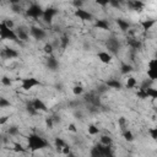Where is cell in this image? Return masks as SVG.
Wrapping results in <instances>:
<instances>
[{"label":"cell","instance_id":"6da1fadb","mask_svg":"<svg viewBox=\"0 0 157 157\" xmlns=\"http://www.w3.org/2000/svg\"><path fill=\"white\" fill-rule=\"evenodd\" d=\"M47 147H49L48 141L42 136H39L38 134H29V136L27 137V148L31 150L32 152H36Z\"/></svg>","mask_w":157,"mask_h":157},{"label":"cell","instance_id":"7a4b0ae2","mask_svg":"<svg viewBox=\"0 0 157 157\" xmlns=\"http://www.w3.org/2000/svg\"><path fill=\"white\" fill-rule=\"evenodd\" d=\"M0 40H10V42H20L17 39L16 32L13 29L7 28L2 22H0Z\"/></svg>","mask_w":157,"mask_h":157},{"label":"cell","instance_id":"3957f363","mask_svg":"<svg viewBox=\"0 0 157 157\" xmlns=\"http://www.w3.org/2000/svg\"><path fill=\"white\" fill-rule=\"evenodd\" d=\"M43 11H44V9H42L40 5H38V4H29V6L26 9L25 12H26L27 17H29L32 20H39L43 16Z\"/></svg>","mask_w":157,"mask_h":157},{"label":"cell","instance_id":"277c9868","mask_svg":"<svg viewBox=\"0 0 157 157\" xmlns=\"http://www.w3.org/2000/svg\"><path fill=\"white\" fill-rule=\"evenodd\" d=\"M37 86H42V82L36 77H25L21 78V88L23 91H31Z\"/></svg>","mask_w":157,"mask_h":157},{"label":"cell","instance_id":"5b68a950","mask_svg":"<svg viewBox=\"0 0 157 157\" xmlns=\"http://www.w3.org/2000/svg\"><path fill=\"white\" fill-rule=\"evenodd\" d=\"M74 15L75 17H77L78 20L81 21H85V22H91V21H94V16L91 11L88 10H85V9H77V10H74Z\"/></svg>","mask_w":157,"mask_h":157},{"label":"cell","instance_id":"8992f818","mask_svg":"<svg viewBox=\"0 0 157 157\" xmlns=\"http://www.w3.org/2000/svg\"><path fill=\"white\" fill-rule=\"evenodd\" d=\"M29 37L37 39V40H42L47 37V32L42 28V27H38V26H32L29 28Z\"/></svg>","mask_w":157,"mask_h":157},{"label":"cell","instance_id":"52a82bcc","mask_svg":"<svg viewBox=\"0 0 157 157\" xmlns=\"http://www.w3.org/2000/svg\"><path fill=\"white\" fill-rule=\"evenodd\" d=\"M18 55H20L18 52L12 49V48H10V47H4L1 49V52H0V56L2 59H16Z\"/></svg>","mask_w":157,"mask_h":157},{"label":"cell","instance_id":"ba28073f","mask_svg":"<svg viewBox=\"0 0 157 157\" xmlns=\"http://www.w3.org/2000/svg\"><path fill=\"white\" fill-rule=\"evenodd\" d=\"M29 104L33 107V109L39 114L40 112H48V107L45 105V103L39 99V98H34L32 101H29Z\"/></svg>","mask_w":157,"mask_h":157},{"label":"cell","instance_id":"9c48e42d","mask_svg":"<svg viewBox=\"0 0 157 157\" xmlns=\"http://www.w3.org/2000/svg\"><path fill=\"white\" fill-rule=\"evenodd\" d=\"M56 13H58V11H56L55 9H53V7H47V9H44V11H43L42 20H43L45 23H52L53 18H54V16H55Z\"/></svg>","mask_w":157,"mask_h":157},{"label":"cell","instance_id":"30bf717a","mask_svg":"<svg viewBox=\"0 0 157 157\" xmlns=\"http://www.w3.org/2000/svg\"><path fill=\"white\" fill-rule=\"evenodd\" d=\"M97 58L102 64H105V65H108V64H110L113 61V54H110L109 52H105V50L98 52L97 53Z\"/></svg>","mask_w":157,"mask_h":157},{"label":"cell","instance_id":"8fae6325","mask_svg":"<svg viewBox=\"0 0 157 157\" xmlns=\"http://www.w3.org/2000/svg\"><path fill=\"white\" fill-rule=\"evenodd\" d=\"M16 36H17V39L21 42H28L29 40V29H27L26 27H18L17 31H16Z\"/></svg>","mask_w":157,"mask_h":157},{"label":"cell","instance_id":"7c38bea8","mask_svg":"<svg viewBox=\"0 0 157 157\" xmlns=\"http://www.w3.org/2000/svg\"><path fill=\"white\" fill-rule=\"evenodd\" d=\"M126 6H128L131 11L141 12V11H144V9H145V2H142V1H128V2H126Z\"/></svg>","mask_w":157,"mask_h":157},{"label":"cell","instance_id":"4fadbf2b","mask_svg":"<svg viewBox=\"0 0 157 157\" xmlns=\"http://www.w3.org/2000/svg\"><path fill=\"white\" fill-rule=\"evenodd\" d=\"M117 25H118V27H119V29L121 32H128L131 28V23L129 21H126V20H123V18H118L117 20Z\"/></svg>","mask_w":157,"mask_h":157},{"label":"cell","instance_id":"5bb4252c","mask_svg":"<svg viewBox=\"0 0 157 157\" xmlns=\"http://www.w3.org/2000/svg\"><path fill=\"white\" fill-rule=\"evenodd\" d=\"M94 28H98V29H102V31H105L109 28V22L107 20H94V23H93Z\"/></svg>","mask_w":157,"mask_h":157},{"label":"cell","instance_id":"9a60e30c","mask_svg":"<svg viewBox=\"0 0 157 157\" xmlns=\"http://www.w3.org/2000/svg\"><path fill=\"white\" fill-rule=\"evenodd\" d=\"M105 86H107L108 88H113V90H120V88L123 87V83H121L120 81L115 80V78H110V80H108V81L105 82Z\"/></svg>","mask_w":157,"mask_h":157},{"label":"cell","instance_id":"2e32d148","mask_svg":"<svg viewBox=\"0 0 157 157\" xmlns=\"http://www.w3.org/2000/svg\"><path fill=\"white\" fill-rule=\"evenodd\" d=\"M26 150H27V148H26L21 142H13V144L11 145V151H12L13 153H25Z\"/></svg>","mask_w":157,"mask_h":157},{"label":"cell","instance_id":"e0dca14e","mask_svg":"<svg viewBox=\"0 0 157 157\" xmlns=\"http://www.w3.org/2000/svg\"><path fill=\"white\" fill-rule=\"evenodd\" d=\"M98 144H101V145H103V146H113V139H112L109 135L103 134V135H101Z\"/></svg>","mask_w":157,"mask_h":157},{"label":"cell","instance_id":"ac0fdd59","mask_svg":"<svg viewBox=\"0 0 157 157\" xmlns=\"http://www.w3.org/2000/svg\"><path fill=\"white\" fill-rule=\"evenodd\" d=\"M66 144H67V142H66L64 139H61V137H55V140H54V147H55L56 152H58V153H60L61 148H63Z\"/></svg>","mask_w":157,"mask_h":157},{"label":"cell","instance_id":"d6986e66","mask_svg":"<svg viewBox=\"0 0 157 157\" xmlns=\"http://www.w3.org/2000/svg\"><path fill=\"white\" fill-rule=\"evenodd\" d=\"M101 132V129L98 128V125H96V124H90L88 126H87V134L90 135V136H96V135H98Z\"/></svg>","mask_w":157,"mask_h":157},{"label":"cell","instance_id":"ffe728a7","mask_svg":"<svg viewBox=\"0 0 157 157\" xmlns=\"http://www.w3.org/2000/svg\"><path fill=\"white\" fill-rule=\"evenodd\" d=\"M47 65H48V67H49L50 70H55V69L58 67L59 63H58V60H56L53 55H50V56H48V59H47Z\"/></svg>","mask_w":157,"mask_h":157},{"label":"cell","instance_id":"44dd1931","mask_svg":"<svg viewBox=\"0 0 157 157\" xmlns=\"http://www.w3.org/2000/svg\"><path fill=\"white\" fill-rule=\"evenodd\" d=\"M125 87L129 88V90L136 88V87H137V80H136L135 77H132V76L128 77V80H126V82H125Z\"/></svg>","mask_w":157,"mask_h":157},{"label":"cell","instance_id":"7402d4cb","mask_svg":"<svg viewBox=\"0 0 157 157\" xmlns=\"http://www.w3.org/2000/svg\"><path fill=\"white\" fill-rule=\"evenodd\" d=\"M54 47L52 45V43L50 42H47L44 45H43V53L44 54H47L48 56H50V55H53V53H54Z\"/></svg>","mask_w":157,"mask_h":157},{"label":"cell","instance_id":"603a6c76","mask_svg":"<svg viewBox=\"0 0 157 157\" xmlns=\"http://www.w3.org/2000/svg\"><path fill=\"white\" fill-rule=\"evenodd\" d=\"M71 92H72L74 96H82V94L85 93V88H83V86H81V85H75V86L71 88Z\"/></svg>","mask_w":157,"mask_h":157},{"label":"cell","instance_id":"cb8c5ba5","mask_svg":"<svg viewBox=\"0 0 157 157\" xmlns=\"http://www.w3.org/2000/svg\"><path fill=\"white\" fill-rule=\"evenodd\" d=\"M132 70H134V69H132V65H131V64H128V63L121 64V66H120V72H121L123 75H128V74H130Z\"/></svg>","mask_w":157,"mask_h":157},{"label":"cell","instance_id":"d4e9b609","mask_svg":"<svg viewBox=\"0 0 157 157\" xmlns=\"http://www.w3.org/2000/svg\"><path fill=\"white\" fill-rule=\"evenodd\" d=\"M123 137H124V140L128 141V142H131V141H134V139H135L134 134H132L130 130H128V129L123 131Z\"/></svg>","mask_w":157,"mask_h":157},{"label":"cell","instance_id":"484cf974","mask_svg":"<svg viewBox=\"0 0 157 157\" xmlns=\"http://www.w3.org/2000/svg\"><path fill=\"white\" fill-rule=\"evenodd\" d=\"M1 22H2L7 28H10V29H13V31H15L16 25H15V21H13V20H11V18H5V20H2Z\"/></svg>","mask_w":157,"mask_h":157},{"label":"cell","instance_id":"4316f807","mask_svg":"<svg viewBox=\"0 0 157 157\" xmlns=\"http://www.w3.org/2000/svg\"><path fill=\"white\" fill-rule=\"evenodd\" d=\"M7 132H9V135L10 136H18L20 135V129L17 128V126H11L9 130H7Z\"/></svg>","mask_w":157,"mask_h":157},{"label":"cell","instance_id":"83f0119b","mask_svg":"<svg viewBox=\"0 0 157 157\" xmlns=\"http://www.w3.org/2000/svg\"><path fill=\"white\" fill-rule=\"evenodd\" d=\"M147 134L151 136L152 140H156L157 139V129L156 128H148L147 129Z\"/></svg>","mask_w":157,"mask_h":157},{"label":"cell","instance_id":"f1b7e54d","mask_svg":"<svg viewBox=\"0 0 157 157\" xmlns=\"http://www.w3.org/2000/svg\"><path fill=\"white\" fill-rule=\"evenodd\" d=\"M10 101H7L6 98H4V97H0V108H7V107H10Z\"/></svg>","mask_w":157,"mask_h":157},{"label":"cell","instance_id":"f546056e","mask_svg":"<svg viewBox=\"0 0 157 157\" xmlns=\"http://www.w3.org/2000/svg\"><path fill=\"white\" fill-rule=\"evenodd\" d=\"M67 131H69V132H72V134H76V132L78 131V129L76 128V125H75L74 123H70V124L67 125Z\"/></svg>","mask_w":157,"mask_h":157},{"label":"cell","instance_id":"4dcf8cb0","mask_svg":"<svg viewBox=\"0 0 157 157\" xmlns=\"http://www.w3.org/2000/svg\"><path fill=\"white\" fill-rule=\"evenodd\" d=\"M1 83H2L4 86H11L12 80H11L10 77H7V76H4V77L1 78Z\"/></svg>","mask_w":157,"mask_h":157},{"label":"cell","instance_id":"1f68e13d","mask_svg":"<svg viewBox=\"0 0 157 157\" xmlns=\"http://www.w3.org/2000/svg\"><path fill=\"white\" fill-rule=\"evenodd\" d=\"M9 119H10L9 115H2V117H0V125H5V124L9 121Z\"/></svg>","mask_w":157,"mask_h":157},{"label":"cell","instance_id":"d6a6232c","mask_svg":"<svg viewBox=\"0 0 157 157\" xmlns=\"http://www.w3.org/2000/svg\"><path fill=\"white\" fill-rule=\"evenodd\" d=\"M65 157H77V156H76V155H75V153H74V152H72V151H71V152H70V153H69V155H66V156H65Z\"/></svg>","mask_w":157,"mask_h":157}]
</instances>
